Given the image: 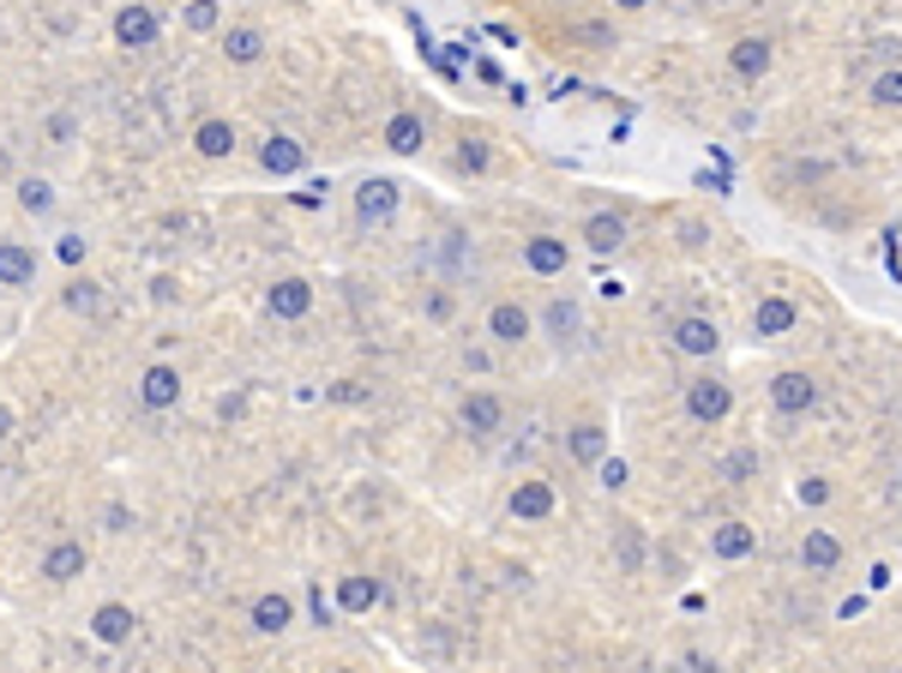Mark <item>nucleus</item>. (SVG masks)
I'll return each instance as SVG.
<instances>
[{
  "label": "nucleus",
  "mask_w": 902,
  "mask_h": 673,
  "mask_svg": "<svg viewBox=\"0 0 902 673\" xmlns=\"http://www.w3.org/2000/svg\"><path fill=\"white\" fill-rule=\"evenodd\" d=\"M812 403H818V379H812L806 367H782V373L771 379V409L776 415H806Z\"/></svg>",
  "instance_id": "obj_1"
},
{
  "label": "nucleus",
  "mask_w": 902,
  "mask_h": 673,
  "mask_svg": "<svg viewBox=\"0 0 902 673\" xmlns=\"http://www.w3.org/2000/svg\"><path fill=\"white\" fill-rule=\"evenodd\" d=\"M398 217V181H386V175H374V181L355 187V223L361 229H379V223Z\"/></svg>",
  "instance_id": "obj_2"
},
{
  "label": "nucleus",
  "mask_w": 902,
  "mask_h": 673,
  "mask_svg": "<svg viewBox=\"0 0 902 673\" xmlns=\"http://www.w3.org/2000/svg\"><path fill=\"white\" fill-rule=\"evenodd\" d=\"M728 409H735V391L722 385V379H692V385H686V415H692V421L716 428V421H728Z\"/></svg>",
  "instance_id": "obj_3"
},
{
  "label": "nucleus",
  "mask_w": 902,
  "mask_h": 673,
  "mask_svg": "<svg viewBox=\"0 0 902 673\" xmlns=\"http://www.w3.org/2000/svg\"><path fill=\"white\" fill-rule=\"evenodd\" d=\"M668 343L680 355H692V361H704V355L722 350V331H716V319H704V313H686V319H674Z\"/></svg>",
  "instance_id": "obj_4"
},
{
  "label": "nucleus",
  "mask_w": 902,
  "mask_h": 673,
  "mask_svg": "<svg viewBox=\"0 0 902 673\" xmlns=\"http://www.w3.org/2000/svg\"><path fill=\"white\" fill-rule=\"evenodd\" d=\"M458 421H464V433H476V440H493V433L505 428V403L493 397V391H469V397L458 403Z\"/></svg>",
  "instance_id": "obj_5"
},
{
  "label": "nucleus",
  "mask_w": 902,
  "mask_h": 673,
  "mask_svg": "<svg viewBox=\"0 0 902 673\" xmlns=\"http://www.w3.org/2000/svg\"><path fill=\"white\" fill-rule=\"evenodd\" d=\"M529 331H536V319H529L524 301H493V307H488V336L500 343V350H517Z\"/></svg>",
  "instance_id": "obj_6"
},
{
  "label": "nucleus",
  "mask_w": 902,
  "mask_h": 673,
  "mask_svg": "<svg viewBox=\"0 0 902 673\" xmlns=\"http://www.w3.org/2000/svg\"><path fill=\"white\" fill-rule=\"evenodd\" d=\"M710 554H716L722 566H740V559L759 554V530H752V523H740V518L716 523V530H710Z\"/></svg>",
  "instance_id": "obj_7"
},
{
  "label": "nucleus",
  "mask_w": 902,
  "mask_h": 673,
  "mask_svg": "<svg viewBox=\"0 0 902 673\" xmlns=\"http://www.w3.org/2000/svg\"><path fill=\"white\" fill-rule=\"evenodd\" d=\"M524 265L536 277H566L572 253H566V241H560V234H529V241H524Z\"/></svg>",
  "instance_id": "obj_8"
},
{
  "label": "nucleus",
  "mask_w": 902,
  "mask_h": 673,
  "mask_svg": "<svg viewBox=\"0 0 902 673\" xmlns=\"http://www.w3.org/2000/svg\"><path fill=\"white\" fill-rule=\"evenodd\" d=\"M512 518H524V523L554 518V481H517L512 487Z\"/></svg>",
  "instance_id": "obj_9"
},
{
  "label": "nucleus",
  "mask_w": 902,
  "mask_h": 673,
  "mask_svg": "<svg viewBox=\"0 0 902 673\" xmlns=\"http://www.w3.org/2000/svg\"><path fill=\"white\" fill-rule=\"evenodd\" d=\"M584 246H590V253H619V246H626V217H619V211H596V217H584Z\"/></svg>",
  "instance_id": "obj_10"
},
{
  "label": "nucleus",
  "mask_w": 902,
  "mask_h": 673,
  "mask_svg": "<svg viewBox=\"0 0 902 673\" xmlns=\"http://www.w3.org/2000/svg\"><path fill=\"white\" fill-rule=\"evenodd\" d=\"M139 403H145V409H175V403H180V373H175V367H163V361L145 367Z\"/></svg>",
  "instance_id": "obj_11"
},
{
  "label": "nucleus",
  "mask_w": 902,
  "mask_h": 673,
  "mask_svg": "<svg viewBox=\"0 0 902 673\" xmlns=\"http://www.w3.org/2000/svg\"><path fill=\"white\" fill-rule=\"evenodd\" d=\"M794 319H800V307L788 295H764L759 307H752V331L759 336H788L794 331Z\"/></svg>",
  "instance_id": "obj_12"
},
{
  "label": "nucleus",
  "mask_w": 902,
  "mask_h": 673,
  "mask_svg": "<svg viewBox=\"0 0 902 673\" xmlns=\"http://www.w3.org/2000/svg\"><path fill=\"white\" fill-rule=\"evenodd\" d=\"M800 566L818 571V577H825V571H837L842 566V542L830 530H806V535H800Z\"/></svg>",
  "instance_id": "obj_13"
},
{
  "label": "nucleus",
  "mask_w": 902,
  "mask_h": 673,
  "mask_svg": "<svg viewBox=\"0 0 902 673\" xmlns=\"http://www.w3.org/2000/svg\"><path fill=\"white\" fill-rule=\"evenodd\" d=\"M566 452H572V464L596 469L607 457V428H602V421H578V428L566 433Z\"/></svg>",
  "instance_id": "obj_14"
},
{
  "label": "nucleus",
  "mask_w": 902,
  "mask_h": 673,
  "mask_svg": "<svg viewBox=\"0 0 902 673\" xmlns=\"http://www.w3.org/2000/svg\"><path fill=\"white\" fill-rule=\"evenodd\" d=\"M313 307V283L308 277H284V283H271V313L277 319H308Z\"/></svg>",
  "instance_id": "obj_15"
},
{
  "label": "nucleus",
  "mask_w": 902,
  "mask_h": 673,
  "mask_svg": "<svg viewBox=\"0 0 902 673\" xmlns=\"http://www.w3.org/2000/svg\"><path fill=\"white\" fill-rule=\"evenodd\" d=\"M133 608H121V601H103V608L90 613V637H97V644H127L133 637Z\"/></svg>",
  "instance_id": "obj_16"
},
{
  "label": "nucleus",
  "mask_w": 902,
  "mask_h": 673,
  "mask_svg": "<svg viewBox=\"0 0 902 673\" xmlns=\"http://www.w3.org/2000/svg\"><path fill=\"white\" fill-rule=\"evenodd\" d=\"M37 277V253L25 241H0V289H25Z\"/></svg>",
  "instance_id": "obj_17"
},
{
  "label": "nucleus",
  "mask_w": 902,
  "mask_h": 673,
  "mask_svg": "<svg viewBox=\"0 0 902 673\" xmlns=\"http://www.w3.org/2000/svg\"><path fill=\"white\" fill-rule=\"evenodd\" d=\"M85 566H90V559H85V547H78V542H54L49 554H42V577H49V583L85 577Z\"/></svg>",
  "instance_id": "obj_18"
},
{
  "label": "nucleus",
  "mask_w": 902,
  "mask_h": 673,
  "mask_svg": "<svg viewBox=\"0 0 902 673\" xmlns=\"http://www.w3.org/2000/svg\"><path fill=\"white\" fill-rule=\"evenodd\" d=\"M115 37L127 42V49H151L156 42V13L151 7H121L115 13Z\"/></svg>",
  "instance_id": "obj_19"
},
{
  "label": "nucleus",
  "mask_w": 902,
  "mask_h": 673,
  "mask_svg": "<svg viewBox=\"0 0 902 673\" xmlns=\"http://www.w3.org/2000/svg\"><path fill=\"white\" fill-rule=\"evenodd\" d=\"M771 61H776V49L764 37H740L735 49H728V66H735L740 78H764L771 73Z\"/></svg>",
  "instance_id": "obj_20"
},
{
  "label": "nucleus",
  "mask_w": 902,
  "mask_h": 673,
  "mask_svg": "<svg viewBox=\"0 0 902 673\" xmlns=\"http://www.w3.org/2000/svg\"><path fill=\"white\" fill-rule=\"evenodd\" d=\"M259 163H265V175H301L308 151H301L296 139H284V132H271V139H265V151H259Z\"/></svg>",
  "instance_id": "obj_21"
},
{
  "label": "nucleus",
  "mask_w": 902,
  "mask_h": 673,
  "mask_svg": "<svg viewBox=\"0 0 902 673\" xmlns=\"http://www.w3.org/2000/svg\"><path fill=\"white\" fill-rule=\"evenodd\" d=\"M427 144V127H422V115H391L386 120V151H398V156H415Z\"/></svg>",
  "instance_id": "obj_22"
},
{
  "label": "nucleus",
  "mask_w": 902,
  "mask_h": 673,
  "mask_svg": "<svg viewBox=\"0 0 902 673\" xmlns=\"http://www.w3.org/2000/svg\"><path fill=\"white\" fill-rule=\"evenodd\" d=\"M541 319H548V336H554V343H572V336H578V325H584V313H578V301L554 295L548 307H541Z\"/></svg>",
  "instance_id": "obj_23"
},
{
  "label": "nucleus",
  "mask_w": 902,
  "mask_h": 673,
  "mask_svg": "<svg viewBox=\"0 0 902 673\" xmlns=\"http://www.w3.org/2000/svg\"><path fill=\"white\" fill-rule=\"evenodd\" d=\"M289 620H296V601H289V596H259V601H253V625H259L265 637L289 632Z\"/></svg>",
  "instance_id": "obj_24"
},
{
  "label": "nucleus",
  "mask_w": 902,
  "mask_h": 673,
  "mask_svg": "<svg viewBox=\"0 0 902 673\" xmlns=\"http://www.w3.org/2000/svg\"><path fill=\"white\" fill-rule=\"evenodd\" d=\"M374 601H379V583L374 577H361V571H355V577L337 583V608H343V613H367Z\"/></svg>",
  "instance_id": "obj_25"
},
{
  "label": "nucleus",
  "mask_w": 902,
  "mask_h": 673,
  "mask_svg": "<svg viewBox=\"0 0 902 673\" xmlns=\"http://www.w3.org/2000/svg\"><path fill=\"white\" fill-rule=\"evenodd\" d=\"M193 151H199V156H229V151H235V127H229V120H199Z\"/></svg>",
  "instance_id": "obj_26"
},
{
  "label": "nucleus",
  "mask_w": 902,
  "mask_h": 673,
  "mask_svg": "<svg viewBox=\"0 0 902 673\" xmlns=\"http://www.w3.org/2000/svg\"><path fill=\"white\" fill-rule=\"evenodd\" d=\"M223 54H229V61H235V66H253V61H259V54H265V37H259V30H253V25H235V30H229V37H223Z\"/></svg>",
  "instance_id": "obj_27"
},
{
  "label": "nucleus",
  "mask_w": 902,
  "mask_h": 673,
  "mask_svg": "<svg viewBox=\"0 0 902 673\" xmlns=\"http://www.w3.org/2000/svg\"><path fill=\"white\" fill-rule=\"evenodd\" d=\"M61 301H66V307H73V313H85V319H103V289L90 283V277H73Z\"/></svg>",
  "instance_id": "obj_28"
},
{
  "label": "nucleus",
  "mask_w": 902,
  "mask_h": 673,
  "mask_svg": "<svg viewBox=\"0 0 902 673\" xmlns=\"http://www.w3.org/2000/svg\"><path fill=\"white\" fill-rule=\"evenodd\" d=\"M217 25H223L217 0H187V30H199V37H205V30H217Z\"/></svg>",
  "instance_id": "obj_29"
},
{
  "label": "nucleus",
  "mask_w": 902,
  "mask_h": 673,
  "mask_svg": "<svg viewBox=\"0 0 902 673\" xmlns=\"http://www.w3.org/2000/svg\"><path fill=\"white\" fill-rule=\"evenodd\" d=\"M18 205H25V211H49L54 205V187L30 175V181H18Z\"/></svg>",
  "instance_id": "obj_30"
},
{
  "label": "nucleus",
  "mask_w": 902,
  "mask_h": 673,
  "mask_svg": "<svg viewBox=\"0 0 902 673\" xmlns=\"http://www.w3.org/2000/svg\"><path fill=\"white\" fill-rule=\"evenodd\" d=\"M873 103L878 109H902V73H878L873 78Z\"/></svg>",
  "instance_id": "obj_31"
},
{
  "label": "nucleus",
  "mask_w": 902,
  "mask_h": 673,
  "mask_svg": "<svg viewBox=\"0 0 902 673\" xmlns=\"http://www.w3.org/2000/svg\"><path fill=\"white\" fill-rule=\"evenodd\" d=\"M619 566H626V571L644 566V542H638V530H631V523H619Z\"/></svg>",
  "instance_id": "obj_32"
},
{
  "label": "nucleus",
  "mask_w": 902,
  "mask_h": 673,
  "mask_svg": "<svg viewBox=\"0 0 902 673\" xmlns=\"http://www.w3.org/2000/svg\"><path fill=\"white\" fill-rule=\"evenodd\" d=\"M722 475H728V481H752V475H759V452H735V457H722Z\"/></svg>",
  "instance_id": "obj_33"
},
{
  "label": "nucleus",
  "mask_w": 902,
  "mask_h": 673,
  "mask_svg": "<svg viewBox=\"0 0 902 673\" xmlns=\"http://www.w3.org/2000/svg\"><path fill=\"white\" fill-rule=\"evenodd\" d=\"M493 163V151L481 139H464V151H458V168H469V175H481V168Z\"/></svg>",
  "instance_id": "obj_34"
},
{
  "label": "nucleus",
  "mask_w": 902,
  "mask_h": 673,
  "mask_svg": "<svg viewBox=\"0 0 902 673\" xmlns=\"http://www.w3.org/2000/svg\"><path fill=\"white\" fill-rule=\"evenodd\" d=\"M596 481H602L607 493H619L626 487V464H619V457H602V464H596Z\"/></svg>",
  "instance_id": "obj_35"
},
{
  "label": "nucleus",
  "mask_w": 902,
  "mask_h": 673,
  "mask_svg": "<svg viewBox=\"0 0 902 673\" xmlns=\"http://www.w3.org/2000/svg\"><path fill=\"white\" fill-rule=\"evenodd\" d=\"M794 493H800V505H825V499H830V481H825V475H806Z\"/></svg>",
  "instance_id": "obj_36"
},
{
  "label": "nucleus",
  "mask_w": 902,
  "mask_h": 673,
  "mask_svg": "<svg viewBox=\"0 0 902 673\" xmlns=\"http://www.w3.org/2000/svg\"><path fill=\"white\" fill-rule=\"evenodd\" d=\"M103 523H109L115 535H127V530H133V511H127V505H109V511H103Z\"/></svg>",
  "instance_id": "obj_37"
},
{
  "label": "nucleus",
  "mask_w": 902,
  "mask_h": 673,
  "mask_svg": "<svg viewBox=\"0 0 902 673\" xmlns=\"http://www.w3.org/2000/svg\"><path fill=\"white\" fill-rule=\"evenodd\" d=\"M73 132H78V127H73V115H49V139H54V144H66Z\"/></svg>",
  "instance_id": "obj_38"
},
{
  "label": "nucleus",
  "mask_w": 902,
  "mask_h": 673,
  "mask_svg": "<svg viewBox=\"0 0 902 673\" xmlns=\"http://www.w3.org/2000/svg\"><path fill=\"white\" fill-rule=\"evenodd\" d=\"M61 259H66V265L85 259V241H78V234H61Z\"/></svg>",
  "instance_id": "obj_39"
},
{
  "label": "nucleus",
  "mask_w": 902,
  "mask_h": 673,
  "mask_svg": "<svg viewBox=\"0 0 902 673\" xmlns=\"http://www.w3.org/2000/svg\"><path fill=\"white\" fill-rule=\"evenodd\" d=\"M7 433H13V409H7V403H0V440H7Z\"/></svg>",
  "instance_id": "obj_40"
},
{
  "label": "nucleus",
  "mask_w": 902,
  "mask_h": 673,
  "mask_svg": "<svg viewBox=\"0 0 902 673\" xmlns=\"http://www.w3.org/2000/svg\"><path fill=\"white\" fill-rule=\"evenodd\" d=\"M614 7H619V13H644L650 0H614Z\"/></svg>",
  "instance_id": "obj_41"
},
{
  "label": "nucleus",
  "mask_w": 902,
  "mask_h": 673,
  "mask_svg": "<svg viewBox=\"0 0 902 673\" xmlns=\"http://www.w3.org/2000/svg\"><path fill=\"white\" fill-rule=\"evenodd\" d=\"M337 673H349V668H337Z\"/></svg>",
  "instance_id": "obj_42"
},
{
  "label": "nucleus",
  "mask_w": 902,
  "mask_h": 673,
  "mask_svg": "<svg viewBox=\"0 0 902 673\" xmlns=\"http://www.w3.org/2000/svg\"><path fill=\"white\" fill-rule=\"evenodd\" d=\"M897 481H902V475H897Z\"/></svg>",
  "instance_id": "obj_43"
}]
</instances>
